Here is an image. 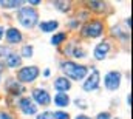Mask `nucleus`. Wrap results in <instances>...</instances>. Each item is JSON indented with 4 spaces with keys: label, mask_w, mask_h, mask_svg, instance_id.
I'll use <instances>...</instances> for the list:
<instances>
[{
    "label": "nucleus",
    "mask_w": 133,
    "mask_h": 119,
    "mask_svg": "<svg viewBox=\"0 0 133 119\" xmlns=\"http://www.w3.org/2000/svg\"><path fill=\"white\" fill-rule=\"evenodd\" d=\"M57 22L56 20H50V22H43V23H40L39 27H40V30L45 31V32H51V31H54L57 28Z\"/></svg>",
    "instance_id": "nucleus-15"
},
{
    "label": "nucleus",
    "mask_w": 133,
    "mask_h": 119,
    "mask_svg": "<svg viewBox=\"0 0 133 119\" xmlns=\"http://www.w3.org/2000/svg\"><path fill=\"white\" fill-rule=\"evenodd\" d=\"M102 31H104L102 23H101L99 20H96V22L88 23V25L84 28L82 34H84V36H87V37H99L101 34H102Z\"/></svg>",
    "instance_id": "nucleus-4"
},
{
    "label": "nucleus",
    "mask_w": 133,
    "mask_h": 119,
    "mask_svg": "<svg viewBox=\"0 0 133 119\" xmlns=\"http://www.w3.org/2000/svg\"><path fill=\"white\" fill-rule=\"evenodd\" d=\"M19 105H20V108H22V111H23L25 115H34V113H36V105H34L33 101L28 99V97H23Z\"/></svg>",
    "instance_id": "nucleus-9"
},
{
    "label": "nucleus",
    "mask_w": 133,
    "mask_h": 119,
    "mask_svg": "<svg viewBox=\"0 0 133 119\" xmlns=\"http://www.w3.org/2000/svg\"><path fill=\"white\" fill-rule=\"evenodd\" d=\"M0 119H12L8 113H0Z\"/></svg>",
    "instance_id": "nucleus-26"
},
{
    "label": "nucleus",
    "mask_w": 133,
    "mask_h": 119,
    "mask_svg": "<svg viewBox=\"0 0 133 119\" xmlns=\"http://www.w3.org/2000/svg\"><path fill=\"white\" fill-rule=\"evenodd\" d=\"M53 118H54V119H70V116H68V113L57 111V113H54V115H53Z\"/></svg>",
    "instance_id": "nucleus-21"
},
{
    "label": "nucleus",
    "mask_w": 133,
    "mask_h": 119,
    "mask_svg": "<svg viewBox=\"0 0 133 119\" xmlns=\"http://www.w3.org/2000/svg\"><path fill=\"white\" fill-rule=\"evenodd\" d=\"M39 20V16H37V11L33 8H22L19 11V22L26 27V28H33L34 25L37 23Z\"/></svg>",
    "instance_id": "nucleus-2"
},
{
    "label": "nucleus",
    "mask_w": 133,
    "mask_h": 119,
    "mask_svg": "<svg viewBox=\"0 0 133 119\" xmlns=\"http://www.w3.org/2000/svg\"><path fill=\"white\" fill-rule=\"evenodd\" d=\"M6 88L9 90L12 94H19V93H22V91L25 90L20 84H19V82H14L12 79H9V81H8V87H6Z\"/></svg>",
    "instance_id": "nucleus-13"
},
{
    "label": "nucleus",
    "mask_w": 133,
    "mask_h": 119,
    "mask_svg": "<svg viewBox=\"0 0 133 119\" xmlns=\"http://www.w3.org/2000/svg\"><path fill=\"white\" fill-rule=\"evenodd\" d=\"M104 82H105V87L108 90H116L119 87V82H121V74L118 71H111L105 76Z\"/></svg>",
    "instance_id": "nucleus-5"
},
{
    "label": "nucleus",
    "mask_w": 133,
    "mask_h": 119,
    "mask_svg": "<svg viewBox=\"0 0 133 119\" xmlns=\"http://www.w3.org/2000/svg\"><path fill=\"white\" fill-rule=\"evenodd\" d=\"M0 5L3 8H16V6H20L22 2H0Z\"/></svg>",
    "instance_id": "nucleus-18"
},
{
    "label": "nucleus",
    "mask_w": 133,
    "mask_h": 119,
    "mask_svg": "<svg viewBox=\"0 0 133 119\" xmlns=\"http://www.w3.org/2000/svg\"><path fill=\"white\" fill-rule=\"evenodd\" d=\"M5 63H6V67H9V68H16V67H19L20 63H22V60H20V56L19 54H16V53H9L6 57H5Z\"/></svg>",
    "instance_id": "nucleus-11"
},
{
    "label": "nucleus",
    "mask_w": 133,
    "mask_h": 119,
    "mask_svg": "<svg viewBox=\"0 0 133 119\" xmlns=\"http://www.w3.org/2000/svg\"><path fill=\"white\" fill-rule=\"evenodd\" d=\"M22 54H23L25 57H31V56H33V47H30V45L23 47V50H22Z\"/></svg>",
    "instance_id": "nucleus-19"
},
{
    "label": "nucleus",
    "mask_w": 133,
    "mask_h": 119,
    "mask_svg": "<svg viewBox=\"0 0 133 119\" xmlns=\"http://www.w3.org/2000/svg\"><path fill=\"white\" fill-rule=\"evenodd\" d=\"M3 32H5V30H3V27H0V39L3 37Z\"/></svg>",
    "instance_id": "nucleus-28"
},
{
    "label": "nucleus",
    "mask_w": 133,
    "mask_h": 119,
    "mask_svg": "<svg viewBox=\"0 0 133 119\" xmlns=\"http://www.w3.org/2000/svg\"><path fill=\"white\" fill-rule=\"evenodd\" d=\"M37 119H54V118H53V113L51 111H43V113H40L37 116Z\"/></svg>",
    "instance_id": "nucleus-22"
},
{
    "label": "nucleus",
    "mask_w": 133,
    "mask_h": 119,
    "mask_svg": "<svg viewBox=\"0 0 133 119\" xmlns=\"http://www.w3.org/2000/svg\"><path fill=\"white\" fill-rule=\"evenodd\" d=\"M2 70H3V63H0V73H2Z\"/></svg>",
    "instance_id": "nucleus-30"
},
{
    "label": "nucleus",
    "mask_w": 133,
    "mask_h": 119,
    "mask_svg": "<svg viewBox=\"0 0 133 119\" xmlns=\"http://www.w3.org/2000/svg\"><path fill=\"white\" fill-rule=\"evenodd\" d=\"M9 53H11L9 48H6V47H0V56H5V57H6Z\"/></svg>",
    "instance_id": "nucleus-24"
},
{
    "label": "nucleus",
    "mask_w": 133,
    "mask_h": 119,
    "mask_svg": "<svg viewBox=\"0 0 133 119\" xmlns=\"http://www.w3.org/2000/svg\"><path fill=\"white\" fill-rule=\"evenodd\" d=\"M65 34H64V32H59V34H56V36H53V37H51V43H53V45H59V43H61V42H64V40H65Z\"/></svg>",
    "instance_id": "nucleus-17"
},
{
    "label": "nucleus",
    "mask_w": 133,
    "mask_h": 119,
    "mask_svg": "<svg viewBox=\"0 0 133 119\" xmlns=\"http://www.w3.org/2000/svg\"><path fill=\"white\" fill-rule=\"evenodd\" d=\"M54 6H56L59 11L65 12V11L70 9V2H54Z\"/></svg>",
    "instance_id": "nucleus-16"
},
{
    "label": "nucleus",
    "mask_w": 133,
    "mask_h": 119,
    "mask_svg": "<svg viewBox=\"0 0 133 119\" xmlns=\"http://www.w3.org/2000/svg\"><path fill=\"white\" fill-rule=\"evenodd\" d=\"M62 70H64V73H65L66 77H70V79H73V81H81V79H84V77L87 76V73H88L87 67L77 65V63H74V62H65V63H62Z\"/></svg>",
    "instance_id": "nucleus-1"
},
{
    "label": "nucleus",
    "mask_w": 133,
    "mask_h": 119,
    "mask_svg": "<svg viewBox=\"0 0 133 119\" xmlns=\"http://www.w3.org/2000/svg\"><path fill=\"white\" fill-rule=\"evenodd\" d=\"M70 81L66 79L65 76H62V77H57L56 81H54V88L57 90V91H61V93H65L66 90H70Z\"/></svg>",
    "instance_id": "nucleus-12"
},
{
    "label": "nucleus",
    "mask_w": 133,
    "mask_h": 119,
    "mask_svg": "<svg viewBox=\"0 0 133 119\" xmlns=\"http://www.w3.org/2000/svg\"><path fill=\"white\" fill-rule=\"evenodd\" d=\"M33 97L39 105H48V104L51 102L48 91H45V90H42V88H34L33 90Z\"/></svg>",
    "instance_id": "nucleus-6"
},
{
    "label": "nucleus",
    "mask_w": 133,
    "mask_h": 119,
    "mask_svg": "<svg viewBox=\"0 0 133 119\" xmlns=\"http://www.w3.org/2000/svg\"><path fill=\"white\" fill-rule=\"evenodd\" d=\"M37 76H39V68L37 67H25L17 74L20 82H33Z\"/></svg>",
    "instance_id": "nucleus-3"
},
{
    "label": "nucleus",
    "mask_w": 133,
    "mask_h": 119,
    "mask_svg": "<svg viewBox=\"0 0 133 119\" xmlns=\"http://www.w3.org/2000/svg\"><path fill=\"white\" fill-rule=\"evenodd\" d=\"M108 51H110V43L108 42H102V43H99L95 48V57L98 60L105 59V56L108 54Z\"/></svg>",
    "instance_id": "nucleus-8"
},
{
    "label": "nucleus",
    "mask_w": 133,
    "mask_h": 119,
    "mask_svg": "<svg viewBox=\"0 0 133 119\" xmlns=\"http://www.w3.org/2000/svg\"><path fill=\"white\" fill-rule=\"evenodd\" d=\"M54 102H56V105H59V107H66V105L70 104V99H68L66 93H59V94H56Z\"/></svg>",
    "instance_id": "nucleus-14"
},
{
    "label": "nucleus",
    "mask_w": 133,
    "mask_h": 119,
    "mask_svg": "<svg viewBox=\"0 0 133 119\" xmlns=\"http://www.w3.org/2000/svg\"><path fill=\"white\" fill-rule=\"evenodd\" d=\"M90 6H91V8H95V9H99L98 12H101V11L104 9V3H102V2H91V3H90Z\"/></svg>",
    "instance_id": "nucleus-20"
},
{
    "label": "nucleus",
    "mask_w": 133,
    "mask_h": 119,
    "mask_svg": "<svg viewBox=\"0 0 133 119\" xmlns=\"http://www.w3.org/2000/svg\"><path fill=\"white\" fill-rule=\"evenodd\" d=\"M111 118V116H110V113H107V111H105V113H99V115H98V119H110Z\"/></svg>",
    "instance_id": "nucleus-25"
},
{
    "label": "nucleus",
    "mask_w": 133,
    "mask_h": 119,
    "mask_svg": "<svg viewBox=\"0 0 133 119\" xmlns=\"http://www.w3.org/2000/svg\"><path fill=\"white\" fill-rule=\"evenodd\" d=\"M99 81H101L99 73H98V71H93V73L90 74V77L85 81L84 90H85V91H95V90L99 87Z\"/></svg>",
    "instance_id": "nucleus-7"
},
{
    "label": "nucleus",
    "mask_w": 133,
    "mask_h": 119,
    "mask_svg": "<svg viewBox=\"0 0 133 119\" xmlns=\"http://www.w3.org/2000/svg\"><path fill=\"white\" fill-rule=\"evenodd\" d=\"M39 3H40V2H34V0H33V2H30V5H34V6H36V5H39Z\"/></svg>",
    "instance_id": "nucleus-29"
},
{
    "label": "nucleus",
    "mask_w": 133,
    "mask_h": 119,
    "mask_svg": "<svg viewBox=\"0 0 133 119\" xmlns=\"http://www.w3.org/2000/svg\"><path fill=\"white\" fill-rule=\"evenodd\" d=\"M6 40L9 43H19V42H22V32L16 28H9L6 31Z\"/></svg>",
    "instance_id": "nucleus-10"
},
{
    "label": "nucleus",
    "mask_w": 133,
    "mask_h": 119,
    "mask_svg": "<svg viewBox=\"0 0 133 119\" xmlns=\"http://www.w3.org/2000/svg\"><path fill=\"white\" fill-rule=\"evenodd\" d=\"M76 119H91V118H88V116H85V115H79Z\"/></svg>",
    "instance_id": "nucleus-27"
},
{
    "label": "nucleus",
    "mask_w": 133,
    "mask_h": 119,
    "mask_svg": "<svg viewBox=\"0 0 133 119\" xmlns=\"http://www.w3.org/2000/svg\"><path fill=\"white\" fill-rule=\"evenodd\" d=\"M73 54H74L76 57H84V56H85V53H84V51H82L81 48H76V50L73 51Z\"/></svg>",
    "instance_id": "nucleus-23"
}]
</instances>
